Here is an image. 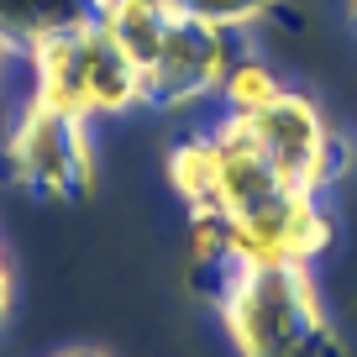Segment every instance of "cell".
Instances as JSON below:
<instances>
[{"mask_svg": "<svg viewBox=\"0 0 357 357\" xmlns=\"http://www.w3.org/2000/svg\"><path fill=\"white\" fill-rule=\"evenodd\" d=\"M215 95H221L226 116H252V111H263L268 100H279L284 84H279V74H273L263 58H236V63L226 68V79H221Z\"/></svg>", "mask_w": 357, "mask_h": 357, "instance_id": "30bf717a", "label": "cell"}, {"mask_svg": "<svg viewBox=\"0 0 357 357\" xmlns=\"http://www.w3.org/2000/svg\"><path fill=\"white\" fill-rule=\"evenodd\" d=\"M53 357H105V352H95V347H63V352H53Z\"/></svg>", "mask_w": 357, "mask_h": 357, "instance_id": "4fadbf2b", "label": "cell"}, {"mask_svg": "<svg viewBox=\"0 0 357 357\" xmlns=\"http://www.w3.org/2000/svg\"><path fill=\"white\" fill-rule=\"evenodd\" d=\"M26 58H32V100L47 105V111L74 116L84 126L147 105L142 100V74L116 53V43L95 22L47 37Z\"/></svg>", "mask_w": 357, "mask_h": 357, "instance_id": "7a4b0ae2", "label": "cell"}, {"mask_svg": "<svg viewBox=\"0 0 357 357\" xmlns=\"http://www.w3.org/2000/svg\"><path fill=\"white\" fill-rule=\"evenodd\" d=\"M347 22H352V32H357V0H347Z\"/></svg>", "mask_w": 357, "mask_h": 357, "instance_id": "9a60e30c", "label": "cell"}, {"mask_svg": "<svg viewBox=\"0 0 357 357\" xmlns=\"http://www.w3.org/2000/svg\"><path fill=\"white\" fill-rule=\"evenodd\" d=\"M247 132V142L268 158V168L289 184V190L326 195L336 184V174L347 168V142L331 132V121L321 116V105L300 89H284L279 100H268L252 116H231Z\"/></svg>", "mask_w": 357, "mask_h": 357, "instance_id": "277c9868", "label": "cell"}, {"mask_svg": "<svg viewBox=\"0 0 357 357\" xmlns=\"http://www.w3.org/2000/svg\"><path fill=\"white\" fill-rule=\"evenodd\" d=\"M11 294H16V279H11V257H6V242H0V331L11 326Z\"/></svg>", "mask_w": 357, "mask_h": 357, "instance_id": "7c38bea8", "label": "cell"}, {"mask_svg": "<svg viewBox=\"0 0 357 357\" xmlns=\"http://www.w3.org/2000/svg\"><path fill=\"white\" fill-rule=\"evenodd\" d=\"M6 178L37 200H79L95 184V147L89 126L63 111L26 100L16 132L6 142Z\"/></svg>", "mask_w": 357, "mask_h": 357, "instance_id": "5b68a950", "label": "cell"}, {"mask_svg": "<svg viewBox=\"0 0 357 357\" xmlns=\"http://www.w3.org/2000/svg\"><path fill=\"white\" fill-rule=\"evenodd\" d=\"M95 11H100V0H0V37L32 53L47 37L95 22Z\"/></svg>", "mask_w": 357, "mask_h": 357, "instance_id": "9c48e42d", "label": "cell"}, {"mask_svg": "<svg viewBox=\"0 0 357 357\" xmlns=\"http://www.w3.org/2000/svg\"><path fill=\"white\" fill-rule=\"evenodd\" d=\"M231 63H236L231 32H215V26L178 16L163 53H158V63L142 74V100L163 105V111H178V105L200 100V95H215Z\"/></svg>", "mask_w": 357, "mask_h": 357, "instance_id": "52a82bcc", "label": "cell"}, {"mask_svg": "<svg viewBox=\"0 0 357 357\" xmlns=\"http://www.w3.org/2000/svg\"><path fill=\"white\" fill-rule=\"evenodd\" d=\"M168 184L190 215H247L289 190L231 116H221L211 132L178 137L168 153Z\"/></svg>", "mask_w": 357, "mask_h": 357, "instance_id": "3957f363", "label": "cell"}, {"mask_svg": "<svg viewBox=\"0 0 357 357\" xmlns=\"http://www.w3.org/2000/svg\"><path fill=\"white\" fill-rule=\"evenodd\" d=\"M215 310L236 357H342L310 268H226Z\"/></svg>", "mask_w": 357, "mask_h": 357, "instance_id": "6da1fadb", "label": "cell"}, {"mask_svg": "<svg viewBox=\"0 0 357 357\" xmlns=\"http://www.w3.org/2000/svg\"><path fill=\"white\" fill-rule=\"evenodd\" d=\"M226 221V268H310L331 247L336 226L326 215L321 195L310 190H279L268 205Z\"/></svg>", "mask_w": 357, "mask_h": 357, "instance_id": "8992f818", "label": "cell"}, {"mask_svg": "<svg viewBox=\"0 0 357 357\" xmlns=\"http://www.w3.org/2000/svg\"><path fill=\"white\" fill-rule=\"evenodd\" d=\"M268 6H273V0H174L178 16H190V22H200V26H215V32H242Z\"/></svg>", "mask_w": 357, "mask_h": 357, "instance_id": "8fae6325", "label": "cell"}, {"mask_svg": "<svg viewBox=\"0 0 357 357\" xmlns=\"http://www.w3.org/2000/svg\"><path fill=\"white\" fill-rule=\"evenodd\" d=\"M11 53H16V47L6 43V37H0V79H6V68H11Z\"/></svg>", "mask_w": 357, "mask_h": 357, "instance_id": "5bb4252c", "label": "cell"}, {"mask_svg": "<svg viewBox=\"0 0 357 357\" xmlns=\"http://www.w3.org/2000/svg\"><path fill=\"white\" fill-rule=\"evenodd\" d=\"M174 22H178L174 0H100V11H95V26L111 37L116 53H121L137 74H147V68L158 63Z\"/></svg>", "mask_w": 357, "mask_h": 357, "instance_id": "ba28073f", "label": "cell"}]
</instances>
